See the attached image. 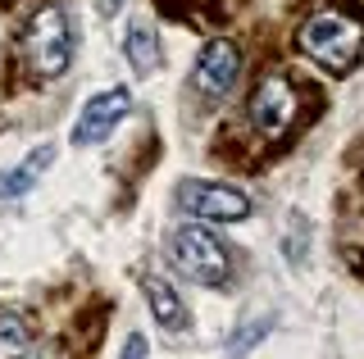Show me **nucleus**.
<instances>
[{"label":"nucleus","instance_id":"obj_13","mask_svg":"<svg viewBox=\"0 0 364 359\" xmlns=\"http://www.w3.org/2000/svg\"><path fill=\"white\" fill-rule=\"evenodd\" d=\"M146 350H151V341H146L141 332H132L128 341H123V350H119V359H146Z\"/></svg>","mask_w":364,"mask_h":359},{"label":"nucleus","instance_id":"obj_6","mask_svg":"<svg viewBox=\"0 0 364 359\" xmlns=\"http://www.w3.org/2000/svg\"><path fill=\"white\" fill-rule=\"evenodd\" d=\"M296 118V92L287 77L269 73L264 82L255 87V96H250V123H255V132H264L269 141H278L282 132L291 128Z\"/></svg>","mask_w":364,"mask_h":359},{"label":"nucleus","instance_id":"obj_3","mask_svg":"<svg viewBox=\"0 0 364 359\" xmlns=\"http://www.w3.org/2000/svg\"><path fill=\"white\" fill-rule=\"evenodd\" d=\"M23 55H28V69L37 77H60L68 69V55H73V37H68V18L64 9L46 5L28 18L23 32Z\"/></svg>","mask_w":364,"mask_h":359},{"label":"nucleus","instance_id":"obj_9","mask_svg":"<svg viewBox=\"0 0 364 359\" xmlns=\"http://www.w3.org/2000/svg\"><path fill=\"white\" fill-rule=\"evenodd\" d=\"M146 300L164 332H187V305L178 300V287H168L164 277H146Z\"/></svg>","mask_w":364,"mask_h":359},{"label":"nucleus","instance_id":"obj_11","mask_svg":"<svg viewBox=\"0 0 364 359\" xmlns=\"http://www.w3.org/2000/svg\"><path fill=\"white\" fill-rule=\"evenodd\" d=\"M32 355V328L23 314H0V359H28Z\"/></svg>","mask_w":364,"mask_h":359},{"label":"nucleus","instance_id":"obj_7","mask_svg":"<svg viewBox=\"0 0 364 359\" xmlns=\"http://www.w3.org/2000/svg\"><path fill=\"white\" fill-rule=\"evenodd\" d=\"M237 73H242V55H237V46H232V41H223V37H214V41H205V46H200V60H196L191 82H196L200 96L219 100V96L232 92Z\"/></svg>","mask_w":364,"mask_h":359},{"label":"nucleus","instance_id":"obj_8","mask_svg":"<svg viewBox=\"0 0 364 359\" xmlns=\"http://www.w3.org/2000/svg\"><path fill=\"white\" fill-rule=\"evenodd\" d=\"M50 160H55V145H37V150H32L23 164L5 168V173H0V200H14L23 192H32V187H37V177L50 168Z\"/></svg>","mask_w":364,"mask_h":359},{"label":"nucleus","instance_id":"obj_12","mask_svg":"<svg viewBox=\"0 0 364 359\" xmlns=\"http://www.w3.org/2000/svg\"><path fill=\"white\" fill-rule=\"evenodd\" d=\"M264 332H269V319L259 323V328H237V332H232V341H228V355H246V350H250V346H255Z\"/></svg>","mask_w":364,"mask_h":359},{"label":"nucleus","instance_id":"obj_1","mask_svg":"<svg viewBox=\"0 0 364 359\" xmlns=\"http://www.w3.org/2000/svg\"><path fill=\"white\" fill-rule=\"evenodd\" d=\"M296 46L314 64H323L328 73H350L364 50V28L350 14H341V9H318V14H310L301 23Z\"/></svg>","mask_w":364,"mask_h":359},{"label":"nucleus","instance_id":"obj_5","mask_svg":"<svg viewBox=\"0 0 364 359\" xmlns=\"http://www.w3.org/2000/svg\"><path fill=\"white\" fill-rule=\"evenodd\" d=\"M128 114H132V92H128V87H109V92L91 96L82 105V114H77V123H73V145L105 141Z\"/></svg>","mask_w":364,"mask_h":359},{"label":"nucleus","instance_id":"obj_4","mask_svg":"<svg viewBox=\"0 0 364 359\" xmlns=\"http://www.w3.org/2000/svg\"><path fill=\"white\" fill-rule=\"evenodd\" d=\"M173 205H178L187 219H196V223H242V219L250 214V200L237 192V187L200 182V177H187V182H178Z\"/></svg>","mask_w":364,"mask_h":359},{"label":"nucleus","instance_id":"obj_2","mask_svg":"<svg viewBox=\"0 0 364 359\" xmlns=\"http://www.w3.org/2000/svg\"><path fill=\"white\" fill-rule=\"evenodd\" d=\"M168 260L178 264L182 277H191V282L200 287H223L228 273H232V264H228V245L214 237V232L205 228H178L173 237H168Z\"/></svg>","mask_w":364,"mask_h":359},{"label":"nucleus","instance_id":"obj_10","mask_svg":"<svg viewBox=\"0 0 364 359\" xmlns=\"http://www.w3.org/2000/svg\"><path fill=\"white\" fill-rule=\"evenodd\" d=\"M123 55H128V64L141 77H151L159 69V60H164V55H159V32L151 23H132L128 37H123Z\"/></svg>","mask_w":364,"mask_h":359}]
</instances>
